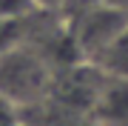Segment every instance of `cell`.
Here are the masks:
<instances>
[{
	"instance_id": "obj_1",
	"label": "cell",
	"mask_w": 128,
	"mask_h": 126,
	"mask_svg": "<svg viewBox=\"0 0 128 126\" xmlns=\"http://www.w3.org/2000/svg\"><path fill=\"white\" fill-rule=\"evenodd\" d=\"M51 72L48 63L34 49H26L23 43L14 49L0 52V95L12 100L14 106L34 103L48 92Z\"/></svg>"
},
{
	"instance_id": "obj_2",
	"label": "cell",
	"mask_w": 128,
	"mask_h": 126,
	"mask_svg": "<svg viewBox=\"0 0 128 126\" xmlns=\"http://www.w3.org/2000/svg\"><path fill=\"white\" fill-rule=\"evenodd\" d=\"M128 26V12L120 6H111L105 0H94L88 3L82 14L77 17V23L71 29V40L74 49L82 60L94 63L100 57V52L117 37L120 32Z\"/></svg>"
},
{
	"instance_id": "obj_7",
	"label": "cell",
	"mask_w": 128,
	"mask_h": 126,
	"mask_svg": "<svg viewBox=\"0 0 128 126\" xmlns=\"http://www.w3.org/2000/svg\"><path fill=\"white\" fill-rule=\"evenodd\" d=\"M34 3H37L40 12H57V9H63L68 0H34Z\"/></svg>"
},
{
	"instance_id": "obj_8",
	"label": "cell",
	"mask_w": 128,
	"mask_h": 126,
	"mask_svg": "<svg viewBox=\"0 0 128 126\" xmlns=\"http://www.w3.org/2000/svg\"><path fill=\"white\" fill-rule=\"evenodd\" d=\"M105 3H111V6H120V9H125V12H128V0H105Z\"/></svg>"
},
{
	"instance_id": "obj_3",
	"label": "cell",
	"mask_w": 128,
	"mask_h": 126,
	"mask_svg": "<svg viewBox=\"0 0 128 126\" xmlns=\"http://www.w3.org/2000/svg\"><path fill=\"white\" fill-rule=\"evenodd\" d=\"M94 115L100 126H128V80L102 77L94 98Z\"/></svg>"
},
{
	"instance_id": "obj_4",
	"label": "cell",
	"mask_w": 128,
	"mask_h": 126,
	"mask_svg": "<svg viewBox=\"0 0 128 126\" xmlns=\"http://www.w3.org/2000/svg\"><path fill=\"white\" fill-rule=\"evenodd\" d=\"M94 66L105 77H122V80H128V26L100 52V57L94 60Z\"/></svg>"
},
{
	"instance_id": "obj_5",
	"label": "cell",
	"mask_w": 128,
	"mask_h": 126,
	"mask_svg": "<svg viewBox=\"0 0 128 126\" xmlns=\"http://www.w3.org/2000/svg\"><path fill=\"white\" fill-rule=\"evenodd\" d=\"M37 9L34 0H0V20H26Z\"/></svg>"
},
{
	"instance_id": "obj_6",
	"label": "cell",
	"mask_w": 128,
	"mask_h": 126,
	"mask_svg": "<svg viewBox=\"0 0 128 126\" xmlns=\"http://www.w3.org/2000/svg\"><path fill=\"white\" fill-rule=\"evenodd\" d=\"M14 109H17V106L0 95V126H17V115H14Z\"/></svg>"
}]
</instances>
